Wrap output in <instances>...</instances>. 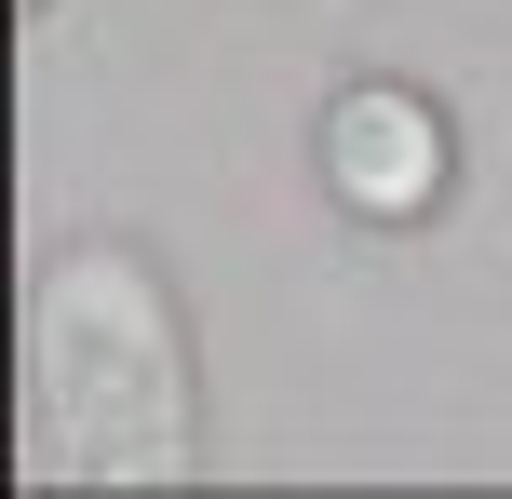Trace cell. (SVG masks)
Here are the masks:
<instances>
[{"instance_id": "obj_1", "label": "cell", "mask_w": 512, "mask_h": 499, "mask_svg": "<svg viewBox=\"0 0 512 499\" xmlns=\"http://www.w3.org/2000/svg\"><path fill=\"white\" fill-rule=\"evenodd\" d=\"M27 486H189V351L149 257L81 243L27 284Z\"/></svg>"}, {"instance_id": "obj_2", "label": "cell", "mask_w": 512, "mask_h": 499, "mask_svg": "<svg viewBox=\"0 0 512 499\" xmlns=\"http://www.w3.org/2000/svg\"><path fill=\"white\" fill-rule=\"evenodd\" d=\"M324 189L351 216H378V230L432 216L445 203V122L405 95V81H351V95L324 108Z\"/></svg>"}]
</instances>
